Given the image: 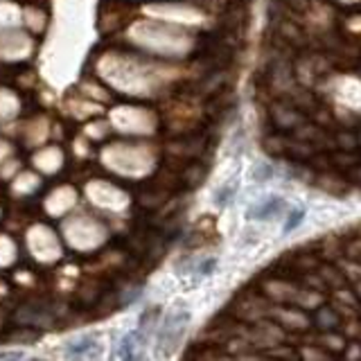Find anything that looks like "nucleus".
<instances>
[{
    "label": "nucleus",
    "instance_id": "5",
    "mask_svg": "<svg viewBox=\"0 0 361 361\" xmlns=\"http://www.w3.org/2000/svg\"><path fill=\"white\" fill-rule=\"evenodd\" d=\"M302 221V210H296V212H291L289 214V219H287V224H285V233H289V231H293L296 226Z\"/></svg>",
    "mask_w": 361,
    "mask_h": 361
},
{
    "label": "nucleus",
    "instance_id": "6",
    "mask_svg": "<svg viewBox=\"0 0 361 361\" xmlns=\"http://www.w3.org/2000/svg\"><path fill=\"white\" fill-rule=\"evenodd\" d=\"M0 359H23L20 353H7V355H0Z\"/></svg>",
    "mask_w": 361,
    "mask_h": 361
},
{
    "label": "nucleus",
    "instance_id": "4",
    "mask_svg": "<svg viewBox=\"0 0 361 361\" xmlns=\"http://www.w3.org/2000/svg\"><path fill=\"white\" fill-rule=\"evenodd\" d=\"M95 345V338L93 336H82L77 338V341H71L66 348V355L68 357H82V355H88L90 350Z\"/></svg>",
    "mask_w": 361,
    "mask_h": 361
},
{
    "label": "nucleus",
    "instance_id": "1",
    "mask_svg": "<svg viewBox=\"0 0 361 361\" xmlns=\"http://www.w3.org/2000/svg\"><path fill=\"white\" fill-rule=\"evenodd\" d=\"M188 321H190L188 312H172L163 321L161 330H158V345H161L165 353H169V350L180 341V336H183L188 327Z\"/></svg>",
    "mask_w": 361,
    "mask_h": 361
},
{
    "label": "nucleus",
    "instance_id": "3",
    "mask_svg": "<svg viewBox=\"0 0 361 361\" xmlns=\"http://www.w3.org/2000/svg\"><path fill=\"white\" fill-rule=\"evenodd\" d=\"M142 343V334H140V330H135V332H131V334H127L122 338V343H120V357L122 359H133L135 357V350H138V345Z\"/></svg>",
    "mask_w": 361,
    "mask_h": 361
},
{
    "label": "nucleus",
    "instance_id": "2",
    "mask_svg": "<svg viewBox=\"0 0 361 361\" xmlns=\"http://www.w3.org/2000/svg\"><path fill=\"white\" fill-rule=\"evenodd\" d=\"M282 199H278V197H271V199H264L259 206H255L253 210H251V217H255V219H269V217H274V214H278L280 210H282Z\"/></svg>",
    "mask_w": 361,
    "mask_h": 361
}]
</instances>
